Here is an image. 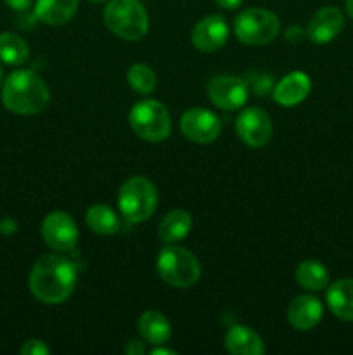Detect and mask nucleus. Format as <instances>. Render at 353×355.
<instances>
[{
	"instance_id": "f257e3e1",
	"label": "nucleus",
	"mask_w": 353,
	"mask_h": 355,
	"mask_svg": "<svg viewBox=\"0 0 353 355\" xmlns=\"http://www.w3.org/2000/svg\"><path fill=\"white\" fill-rule=\"evenodd\" d=\"M78 281V267L62 255H44L30 272V290L42 304L57 305L68 300Z\"/></svg>"
},
{
	"instance_id": "f03ea898",
	"label": "nucleus",
	"mask_w": 353,
	"mask_h": 355,
	"mask_svg": "<svg viewBox=\"0 0 353 355\" xmlns=\"http://www.w3.org/2000/svg\"><path fill=\"white\" fill-rule=\"evenodd\" d=\"M51 92L44 80L30 69H17L6 78L2 103L16 114H37L47 107Z\"/></svg>"
},
{
	"instance_id": "7ed1b4c3",
	"label": "nucleus",
	"mask_w": 353,
	"mask_h": 355,
	"mask_svg": "<svg viewBox=\"0 0 353 355\" xmlns=\"http://www.w3.org/2000/svg\"><path fill=\"white\" fill-rule=\"evenodd\" d=\"M104 23L125 40H141L149 30V16L138 0H109L104 9Z\"/></svg>"
},
{
	"instance_id": "20e7f679",
	"label": "nucleus",
	"mask_w": 353,
	"mask_h": 355,
	"mask_svg": "<svg viewBox=\"0 0 353 355\" xmlns=\"http://www.w3.org/2000/svg\"><path fill=\"white\" fill-rule=\"evenodd\" d=\"M158 274L173 288H190L199 281L201 266L194 253L182 246L168 245L158 255Z\"/></svg>"
},
{
	"instance_id": "39448f33",
	"label": "nucleus",
	"mask_w": 353,
	"mask_h": 355,
	"mask_svg": "<svg viewBox=\"0 0 353 355\" xmlns=\"http://www.w3.org/2000/svg\"><path fill=\"white\" fill-rule=\"evenodd\" d=\"M118 207L125 220L130 224H141L147 220L158 207V191L154 184L145 177H130L121 186L118 194Z\"/></svg>"
},
{
	"instance_id": "423d86ee",
	"label": "nucleus",
	"mask_w": 353,
	"mask_h": 355,
	"mask_svg": "<svg viewBox=\"0 0 353 355\" xmlns=\"http://www.w3.org/2000/svg\"><path fill=\"white\" fill-rule=\"evenodd\" d=\"M130 127L141 139L161 142L172 132V120L165 104L156 99H145L135 104L130 111Z\"/></svg>"
},
{
	"instance_id": "0eeeda50",
	"label": "nucleus",
	"mask_w": 353,
	"mask_h": 355,
	"mask_svg": "<svg viewBox=\"0 0 353 355\" xmlns=\"http://www.w3.org/2000/svg\"><path fill=\"white\" fill-rule=\"evenodd\" d=\"M280 21L272 10L262 7L246 9L235 17L234 33L246 45H265L277 37Z\"/></svg>"
},
{
	"instance_id": "6e6552de",
	"label": "nucleus",
	"mask_w": 353,
	"mask_h": 355,
	"mask_svg": "<svg viewBox=\"0 0 353 355\" xmlns=\"http://www.w3.org/2000/svg\"><path fill=\"white\" fill-rule=\"evenodd\" d=\"M42 236L48 248L68 253L73 252L78 243V227L71 215L64 214V211H52L42 224Z\"/></svg>"
},
{
	"instance_id": "1a4fd4ad",
	"label": "nucleus",
	"mask_w": 353,
	"mask_h": 355,
	"mask_svg": "<svg viewBox=\"0 0 353 355\" xmlns=\"http://www.w3.org/2000/svg\"><path fill=\"white\" fill-rule=\"evenodd\" d=\"M235 130L249 148H263L272 137V120L262 107H246L235 120Z\"/></svg>"
},
{
	"instance_id": "9d476101",
	"label": "nucleus",
	"mask_w": 353,
	"mask_h": 355,
	"mask_svg": "<svg viewBox=\"0 0 353 355\" xmlns=\"http://www.w3.org/2000/svg\"><path fill=\"white\" fill-rule=\"evenodd\" d=\"M208 96L211 103L220 110L234 111L244 106L249 97L248 82L239 76L220 75L215 76L208 85Z\"/></svg>"
},
{
	"instance_id": "9b49d317",
	"label": "nucleus",
	"mask_w": 353,
	"mask_h": 355,
	"mask_svg": "<svg viewBox=\"0 0 353 355\" xmlns=\"http://www.w3.org/2000/svg\"><path fill=\"white\" fill-rule=\"evenodd\" d=\"M180 128L189 141L197 142V144H211L220 135L221 123L220 118L213 111L192 107L182 114Z\"/></svg>"
},
{
	"instance_id": "f8f14e48",
	"label": "nucleus",
	"mask_w": 353,
	"mask_h": 355,
	"mask_svg": "<svg viewBox=\"0 0 353 355\" xmlns=\"http://www.w3.org/2000/svg\"><path fill=\"white\" fill-rule=\"evenodd\" d=\"M228 38V24L220 14L203 17L192 30V44L201 52H217Z\"/></svg>"
},
{
	"instance_id": "ddd939ff",
	"label": "nucleus",
	"mask_w": 353,
	"mask_h": 355,
	"mask_svg": "<svg viewBox=\"0 0 353 355\" xmlns=\"http://www.w3.org/2000/svg\"><path fill=\"white\" fill-rule=\"evenodd\" d=\"M343 26H345V17L338 7H322L311 16L307 35L315 44H327L341 33Z\"/></svg>"
},
{
	"instance_id": "4468645a",
	"label": "nucleus",
	"mask_w": 353,
	"mask_h": 355,
	"mask_svg": "<svg viewBox=\"0 0 353 355\" xmlns=\"http://www.w3.org/2000/svg\"><path fill=\"white\" fill-rule=\"evenodd\" d=\"M322 315H324V307H322L320 300L311 295H300L291 300L289 307H287V321L300 331H308V329L315 328L320 322Z\"/></svg>"
},
{
	"instance_id": "2eb2a0df",
	"label": "nucleus",
	"mask_w": 353,
	"mask_h": 355,
	"mask_svg": "<svg viewBox=\"0 0 353 355\" xmlns=\"http://www.w3.org/2000/svg\"><path fill=\"white\" fill-rule=\"evenodd\" d=\"M310 89V76L303 71H293L273 87V101L284 107H293L307 99Z\"/></svg>"
},
{
	"instance_id": "dca6fc26",
	"label": "nucleus",
	"mask_w": 353,
	"mask_h": 355,
	"mask_svg": "<svg viewBox=\"0 0 353 355\" xmlns=\"http://www.w3.org/2000/svg\"><path fill=\"white\" fill-rule=\"evenodd\" d=\"M225 349L232 355H263L265 345L256 331L242 324H234L225 335Z\"/></svg>"
},
{
	"instance_id": "f3484780",
	"label": "nucleus",
	"mask_w": 353,
	"mask_h": 355,
	"mask_svg": "<svg viewBox=\"0 0 353 355\" xmlns=\"http://www.w3.org/2000/svg\"><path fill=\"white\" fill-rule=\"evenodd\" d=\"M80 0H37L35 16L48 26H61L75 16Z\"/></svg>"
},
{
	"instance_id": "a211bd4d",
	"label": "nucleus",
	"mask_w": 353,
	"mask_h": 355,
	"mask_svg": "<svg viewBox=\"0 0 353 355\" xmlns=\"http://www.w3.org/2000/svg\"><path fill=\"white\" fill-rule=\"evenodd\" d=\"M329 309L336 318L353 321V279H339L329 286L325 295Z\"/></svg>"
},
{
	"instance_id": "6ab92c4d",
	"label": "nucleus",
	"mask_w": 353,
	"mask_h": 355,
	"mask_svg": "<svg viewBox=\"0 0 353 355\" xmlns=\"http://www.w3.org/2000/svg\"><path fill=\"white\" fill-rule=\"evenodd\" d=\"M137 328L142 338L152 345H165L172 336V326L168 319L156 311H145L138 318Z\"/></svg>"
},
{
	"instance_id": "aec40b11",
	"label": "nucleus",
	"mask_w": 353,
	"mask_h": 355,
	"mask_svg": "<svg viewBox=\"0 0 353 355\" xmlns=\"http://www.w3.org/2000/svg\"><path fill=\"white\" fill-rule=\"evenodd\" d=\"M85 222L90 231L100 236H113L121 229L118 215L106 205H93L87 210Z\"/></svg>"
},
{
	"instance_id": "412c9836",
	"label": "nucleus",
	"mask_w": 353,
	"mask_h": 355,
	"mask_svg": "<svg viewBox=\"0 0 353 355\" xmlns=\"http://www.w3.org/2000/svg\"><path fill=\"white\" fill-rule=\"evenodd\" d=\"M192 227V217L185 210H172L159 224V238L165 243H176L185 238Z\"/></svg>"
},
{
	"instance_id": "4be33fe9",
	"label": "nucleus",
	"mask_w": 353,
	"mask_h": 355,
	"mask_svg": "<svg viewBox=\"0 0 353 355\" xmlns=\"http://www.w3.org/2000/svg\"><path fill=\"white\" fill-rule=\"evenodd\" d=\"M30 58L28 44L12 31L0 33V61L9 66H21Z\"/></svg>"
},
{
	"instance_id": "5701e85b",
	"label": "nucleus",
	"mask_w": 353,
	"mask_h": 355,
	"mask_svg": "<svg viewBox=\"0 0 353 355\" xmlns=\"http://www.w3.org/2000/svg\"><path fill=\"white\" fill-rule=\"evenodd\" d=\"M296 281L310 291H320L329 284V272L317 260H305L296 269Z\"/></svg>"
},
{
	"instance_id": "b1692460",
	"label": "nucleus",
	"mask_w": 353,
	"mask_h": 355,
	"mask_svg": "<svg viewBox=\"0 0 353 355\" xmlns=\"http://www.w3.org/2000/svg\"><path fill=\"white\" fill-rule=\"evenodd\" d=\"M128 83H130L132 89L137 94L142 96H147V94L154 92L156 89V75L149 66L145 64H134L128 69L127 75Z\"/></svg>"
},
{
	"instance_id": "393cba45",
	"label": "nucleus",
	"mask_w": 353,
	"mask_h": 355,
	"mask_svg": "<svg viewBox=\"0 0 353 355\" xmlns=\"http://www.w3.org/2000/svg\"><path fill=\"white\" fill-rule=\"evenodd\" d=\"M21 354L23 355H47L48 354V347L45 345V342L37 338H31L21 347Z\"/></svg>"
},
{
	"instance_id": "a878e982",
	"label": "nucleus",
	"mask_w": 353,
	"mask_h": 355,
	"mask_svg": "<svg viewBox=\"0 0 353 355\" xmlns=\"http://www.w3.org/2000/svg\"><path fill=\"white\" fill-rule=\"evenodd\" d=\"M272 89V80H270V76H258V78L255 80V92L262 94V96H265L269 90Z\"/></svg>"
},
{
	"instance_id": "bb28decb",
	"label": "nucleus",
	"mask_w": 353,
	"mask_h": 355,
	"mask_svg": "<svg viewBox=\"0 0 353 355\" xmlns=\"http://www.w3.org/2000/svg\"><path fill=\"white\" fill-rule=\"evenodd\" d=\"M16 231H17V224L14 218L7 217V218H2V220H0V232H2V234L10 236V234H14Z\"/></svg>"
},
{
	"instance_id": "cd10ccee",
	"label": "nucleus",
	"mask_w": 353,
	"mask_h": 355,
	"mask_svg": "<svg viewBox=\"0 0 353 355\" xmlns=\"http://www.w3.org/2000/svg\"><path fill=\"white\" fill-rule=\"evenodd\" d=\"M125 352L128 355H144L145 349L142 345V342H138V340H130L127 343V347H125Z\"/></svg>"
},
{
	"instance_id": "c85d7f7f",
	"label": "nucleus",
	"mask_w": 353,
	"mask_h": 355,
	"mask_svg": "<svg viewBox=\"0 0 353 355\" xmlns=\"http://www.w3.org/2000/svg\"><path fill=\"white\" fill-rule=\"evenodd\" d=\"M3 2H6L10 9L17 10V12H23V10L30 9L33 0H3Z\"/></svg>"
},
{
	"instance_id": "c756f323",
	"label": "nucleus",
	"mask_w": 353,
	"mask_h": 355,
	"mask_svg": "<svg viewBox=\"0 0 353 355\" xmlns=\"http://www.w3.org/2000/svg\"><path fill=\"white\" fill-rule=\"evenodd\" d=\"M303 37H305V31H303V28H301V26L287 28L286 38L289 42H300V40H303Z\"/></svg>"
},
{
	"instance_id": "7c9ffc66",
	"label": "nucleus",
	"mask_w": 353,
	"mask_h": 355,
	"mask_svg": "<svg viewBox=\"0 0 353 355\" xmlns=\"http://www.w3.org/2000/svg\"><path fill=\"white\" fill-rule=\"evenodd\" d=\"M215 2H217L221 9L232 10V9H237V7L242 3V0H215Z\"/></svg>"
},
{
	"instance_id": "2f4dec72",
	"label": "nucleus",
	"mask_w": 353,
	"mask_h": 355,
	"mask_svg": "<svg viewBox=\"0 0 353 355\" xmlns=\"http://www.w3.org/2000/svg\"><path fill=\"white\" fill-rule=\"evenodd\" d=\"M173 354H175V350L165 349V347H159V349L152 350V355H173Z\"/></svg>"
},
{
	"instance_id": "473e14b6",
	"label": "nucleus",
	"mask_w": 353,
	"mask_h": 355,
	"mask_svg": "<svg viewBox=\"0 0 353 355\" xmlns=\"http://www.w3.org/2000/svg\"><path fill=\"white\" fill-rule=\"evenodd\" d=\"M346 12H348L350 17L353 19V0H346Z\"/></svg>"
},
{
	"instance_id": "72a5a7b5",
	"label": "nucleus",
	"mask_w": 353,
	"mask_h": 355,
	"mask_svg": "<svg viewBox=\"0 0 353 355\" xmlns=\"http://www.w3.org/2000/svg\"><path fill=\"white\" fill-rule=\"evenodd\" d=\"M90 2H96V3H100V2H106V0H90Z\"/></svg>"
},
{
	"instance_id": "f704fd0d",
	"label": "nucleus",
	"mask_w": 353,
	"mask_h": 355,
	"mask_svg": "<svg viewBox=\"0 0 353 355\" xmlns=\"http://www.w3.org/2000/svg\"><path fill=\"white\" fill-rule=\"evenodd\" d=\"M0 82H2V66H0Z\"/></svg>"
}]
</instances>
